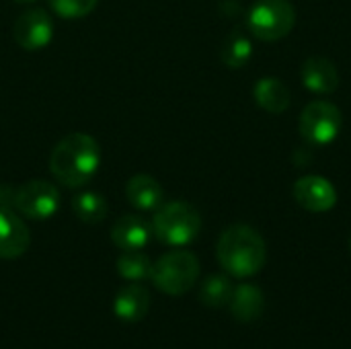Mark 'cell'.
I'll list each match as a JSON object with an SVG mask.
<instances>
[{
    "label": "cell",
    "instance_id": "277c9868",
    "mask_svg": "<svg viewBox=\"0 0 351 349\" xmlns=\"http://www.w3.org/2000/svg\"><path fill=\"white\" fill-rule=\"evenodd\" d=\"M199 278V261L191 251H171L165 253L156 263H152V284L167 296L187 294Z\"/></svg>",
    "mask_w": 351,
    "mask_h": 349
},
{
    "label": "cell",
    "instance_id": "7a4b0ae2",
    "mask_svg": "<svg viewBox=\"0 0 351 349\" xmlns=\"http://www.w3.org/2000/svg\"><path fill=\"white\" fill-rule=\"evenodd\" d=\"M216 257L228 276L245 280L263 269L267 261V245L255 228L247 224H234L220 234Z\"/></svg>",
    "mask_w": 351,
    "mask_h": 349
},
{
    "label": "cell",
    "instance_id": "5bb4252c",
    "mask_svg": "<svg viewBox=\"0 0 351 349\" xmlns=\"http://www.w3.org/2000/svg\"><path fill=\"white\" fill-rule=\"evenodd\" d=\"M228 309H230V315L239 323H253L265 311V296L259 286L241 284L239 288L232 290Z\"/></svg>",
    "mask_w": 351,
    "mask_h": 349
},
{
    "label": "cell",
    "instance_id": "603a6c76",
    "mask_svg": "<svg viewBox=\"0 0 351 349\" xmlns=\"http://www.w3.org/2000/svg\"><path fill=\"white\" fill-rule=\"evenodd\" d=\"M14 2H19V4H29V2H35V0H14Z\"/></svg>",
    "mask_w": 351,
    "mask_h": 349
},
{
    "label": "cell",
    "instance_id": "52a82bcc",
    "mask_svg": "<svg viewBox=\"0 0 351 349\" xmlns=\"http://www.w3.org/2000/svg\"><path fill=\"white\" fill-rule=\"evenodd\" d=\"M298 130L308 144L327 146L341 132V111L331 101H311L300 113Z\"/></svg>",
    "mask_w": 351,
    "mask_h": 349
},
{
    "label": "cell",
    "instance_id": "ba28073f",
    "mask_svg": "<svg viewBox=\"0 0 351 349\" xmlns=\"http://www.w3.org/2000/svg\"><path fill=\"white\" fill-rule=\"evenodd\" d=\"M294 200L311 214L331 212L337 204V189L321 175H304L294 183Z\"/></svg>",
    "mask_w": 351,
    "mask_h": 349
},
{
    "label": "cell",
    "instance_id": "ffe728a7",
    "mask_svg": "<svg viewBox=\"0 0 351 349\" xmlns=\"http://www.w3.org/2000/svg\"><path fill=\"white\" fill-rule=\"evenodd\" d=\"M251 56H253V43L241 31H234L222 45V62L232 70L243 68L251 60Z\"/></svg>",
    "mask_w": 351,
    "mask_h": 349
},
{
    "label": "cell",
    "instance_id": "5b68a950",
    "mask_svg": "<svg viewBox=\"0 0 351 349\" xmlns=\"http://www.w3.org/2000/svg\"><path fill=\"white\" fill-rule=\"evenodd\" d=\"M249 31L261 41H280L296 25V10L288 0H257L247 16Z\"/></svg>",
    "mask_w": 351,
    "mask_h": 349
},
{
    "label": "cell",
    "instance_id": "cb8c5ba5",
    "mask_svg": "<svg viewBox=\"0 0 351 349\" xmlns=\"http://www.w3.org/2000/svg\"><path fill=\"white\" fill-rule=\"evenodd\" d=\"M350 253H351V234H350Z\"/></svg>",
    "mask_w": 351,
    "mask_h": 349
},
{
    "label": "cell",
    "instance_id": "2e32d148",
    "mask_svg": "<svg viewBox=\"0 0 351 349\" xmlns=\"http://www.w3.org/2000/svg\"><path fill=\"white\" fill-rule=\"evenodd\" d=\"M253 97H255V103L269 111V113H284L288 107H290V91L288 86L276 78V76H263L257 80V84L253 86Z\"/></svg>",
    "mask_w": 351,
    "mask_h": 349
},
{
    "label": "cell",
    "instance_id": "4fadbf2b",
    "mask_svg": "<svg viewBox=\"0 0 351 349\" xmlns=\"http://www.w3.org/2000/svg\"><path fill=\"white\" fill-rule=\"evenodd\" d=\"M302 82L311 93L317 95H331L339 88V72L337 66L323 58V56H313L302 64Z\"/></svg>",
    "mask_w": 351,
    "mask_h": 349
},
{
    "label": "cell",
    "instance_id": "8fae6325",
    "mask_svg": "<svg viewBox=\"0 0 351 349\" xmlns=\"http://www.w3.org/2000/svg\"><path fill=\"white\" fill-rule=\"evenodd\" d=\"M152 237V224L138 214H125L111 226V241L121 251H142Z\"/></svg>",
    "mask_w": 351,
    "mask_h": 349
},
{
    "label": "cell",
    "instance_id": "9c48e42d",
    "mask_svg": "<svg viewBox=\"0 0 351 349\" xmlns=\"http://www.w3.org/2000/svg\"><path fill=\"white\" fill-rule=\"evenodd\" d=\"M12 35L23 49L37 51L51 41L53 23L43 8H29L14 21Z\"/></svg>",
    "mask_w": 351,
    "mask_h": 349
},
{
    "label": "cell",
    "instance_id": "44dd1931",
    "mask_svg": "<svg viewBox=\"0 0 351 349\" xmlns=\"http://www.w3.org/2000/svg\"><path fill=\"white\" fill-rule=\"evenodd\" d=\"M99 0H49L51 10L62 19H82L97 8Z\"/></svg>",
    "mask_w": 351,
    "mask_h": 349
},
{
    "label": "cell",
    "instance_id": "7c38bea8",
    "mask_svg": "<svg viewBox=\"0 0 351 349\" xmlns=\"http://www.w3.org/2000/svg\"><path fill=\"white\" fill-rule=\"evenodd\" d=\"M150 311V292L138 282L119 288L113 298V315L123 323H138Z\"/></svg>",
    "mask_w": 351,
    "mask_h": 349
},
{
    "label": "cell",
    "instance_id": "ac0fdd59",
    "mask_svg": "<svg viewBox=\"0 0 351 349\" xmlns=\"http://www.w3.org/2000/svg\"><path fill=\"white\" fill-rule=\"evenodd\" d=\"M232 284L226 276H210L199 286V302L208 309H222L230 302Z\"/></svg>",
    "mask_w": 351,
    "mask_h": 349
},
{
    "label": "cell",
    "instance_id": "8992f818",
    "mask_svg": "<svg viewBox=\"0 0 351 349\" xmlns=\"http://www.w3.org/2000/svg\"><path fill=\"white\" fill-rule=\"evenodd\" d=\"M10 208L31 220H47L60 208V191L43 179L27 181L12 189Z\"/></svg>",
    "mask_w": 351,
    "mask_h": 349
},
{
    "label": "cell",
    "instance_id": "7402d4cb",
    "mask_svg": "<svg viewBox=\"0 0 351 349\" xmlns=\"http://www.w3.org/2000/svg\"><path fill=\"white\" fill-rule=\"evenodd\" d=\"M12 189L14 187H8L0 181V208H10V202H12Z\"/></svg>",
    "mask_w": 351,
    "mask_h": 349
},
{
    "label": "cell",
    "instance_id": "6da1fadb",
    "mask_svg": "<svg viewBox=\"0 0 351 349\" xmlns=\"http://www.w3.org/2000/svg\"><path fill=\"white\" fill-rule=\"evenodd\" d=\"M101 165L99 142L88 134H70L62 138L49 154L53 179L70 189L86 185Z\"/></svg>",
    "mask_w": 351,
    "mask_h": 349
},
{
    "label": "cell",
    "instance_id": "3957f363",
    "mask_svg": "<svg viewBox=\"0 0 351 349\" xmlns=\"http://www.w3.org/2000/svg\"><path fill=\"white\" fill-rule=\"evenodd\" d=\"M152 234L169 247H185L193 243L202 230L199 212L187 202L162 204L152 218Z\"/></svg>",
    "mask_w": 351,
    "mask_h": 349
},
{
    "label": "cell",
    "instance_id": "9a60e30c",
    "mask_svg": "<svg viewBox=\"0 0 351 349\" xmlns=\"http://www.w3.org/2000/svg\"><path fill=\"white\" fill-rule=\"evenodd\" d=\"M125 197L134 208H138L142 212H150V210H158L162 206L165 191L154 177L136 175L125 185Z\"/></svg>",
    "mask_w": 351,
    "mask_h": 349
},
{
    "label": "cell",
    "instance_id": "d6986e66",
    "mask_svg": "<svg viewBox=\"0 0 351 349\" xmlns=\"http://www.w3.org/2000/svg\"><path fill=\"white\" fill-rule=\"evenodd\" d=\"M117 274L128 282H144L152 276V261L140 251H123L117 259Z\"/></svg>",
    "mask_w": 351,
    "mask_h": 349
},
{
    "label": "cell",
    "instance_id": "e0dca14e",
    "mask_svg": "<svg viewBox=\"0 0 351 349\" xmlns=\"http://www.w3.org/2000/svg\"><path fill=\"white\" fill-rule=\"evenodd\" d=\"M72 212L84 224H99V222L105 220V216L109 212V206H107V200L101 193L82 191V193H76L72 197Z\"/></svg>",
    "mask_w": 351,
    "mask_h": 349
},
{
    "label": "cell",
    "instance_id": "30bf717a",
    "mask_svg": "<svg viewBox=\"0 0 351 349\" xmlns=\"http://www.w3.org/2000/svg\"><path fill=\"white\" fill-rule=\"evenodd\" d=\"M31 232L12 208H0V259H16L27 253Z\"/></svg>",
    "mask_w": 351,
    "mask_h": 349
}]
</instances>
